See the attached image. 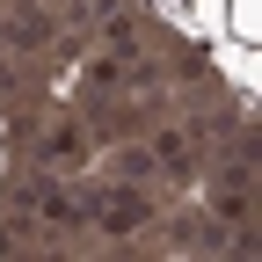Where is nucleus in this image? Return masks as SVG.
I'll return each instance as SVG.
<instances>
[{
    "label": "nucleus",
    "mask_w": 262,
    "mask_h": 262,
    "mask_svg": "<svg viewBox=\"0 0 262 262\" xmlns=\"http://www.w3.org/2000/svg\"><path fill=\"white\" fill-rule=\"evenodd\" d=\"M102 226H110V233H124V226H139V196H117V204H110V219H102Z\"/></svg>",
    "instance_id": "obj_1"
}]
</instances>
